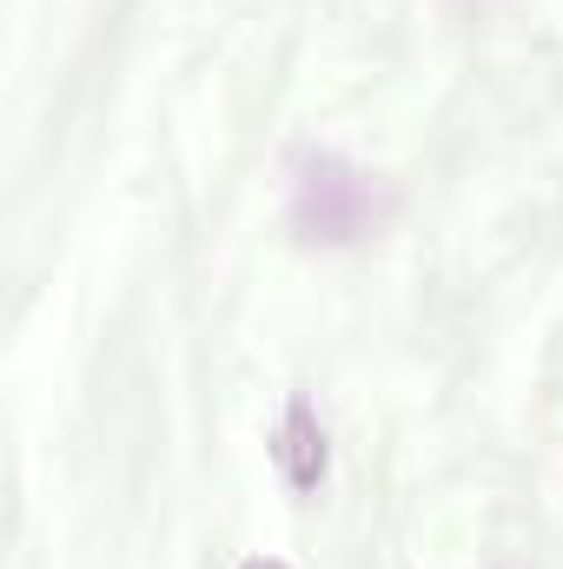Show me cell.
Segmentation results:
<instances>
[{"label":"cell","instance_id":"1","mask_svg":"<svg viewBox=\"0 0 563 569\" xmlns=\"http://www.w3.org/2000/svg\"><path fill=\"white\" fill-rule=\"evenodd\" d=\"M358 219H365V186H358L345 166L318 159L312 179H298V226H305L312 239H352Z\"/></svg>","mask_w":563,"mask_h":569},{"label":"cell","instance_id":"2","mask_svg":"<svg viewBox=\"0 0 563 569\" xmlns=\"http://www.w3.org/2000/svg\"><path fill=\"white\" fill-rule=\"evenodd\" d=\"M273 457H279V470H285L292 490H318V483H325V430H318V411H312L305 398L285 405Z\"/></svg>","mask_w":563,"mask_h":569},{"label":"cell","instance_id":"3","mask_svg":"<svg viewBox=\"0 0 563 569\" xmlns=\"http://www.w3.org/2000/svg\"><path fill=\"white\" fill-rule=\"evenodd\" d=\"M239 569H292V563H279V557H253V563H239Z\"/></svg>","mask_w":563,"mask_h":569}]
</instances>
